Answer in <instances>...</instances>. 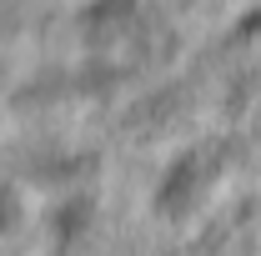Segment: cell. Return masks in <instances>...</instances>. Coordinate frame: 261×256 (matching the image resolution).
Instances as JSON below:
<instances>
[]
</instances>
